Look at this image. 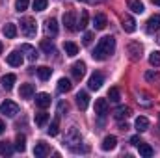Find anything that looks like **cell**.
Here are the masks:
<instances>
[{"label": "cell", "mask_w": 160, "mask_h": 158, "mask_svg": "<svg viewBox=\"0 0 160 158\" xmlns=\"http://www.w3.org/2000/svg\"><path fill=\"white\" fill-rule=\"evenodd\" d=\"M114 50H116V39H114L112 36H104V37L99 39V43H97V47H95V50H93L91 56H93L97 62H102V60H106L108 56H112Z\"/></svg>", "instance_id": "obj_1"}, {"label": "cell", "mask_w": 160, "mask_h": 158, "mask_svg": "<svg viewBox=\"0 0 160 158\" xmlns=\"http://www.w3.org/2000/svg\"><path fill=\"white\" fill-rule=\"evenodd\" d=\"M21 32H22L26 37H36V34H38L36 19H32V17H24V19H21Z\"/></svg>", "instance_id": "obj_2"}, {"label": "cell", "mask_w": 160, "mask_h": 158, "mask_svg": "<svg viewBox=\"0 0 160 158\" xmlns=\"http://www.w3.org/2000/svg\"><path fill=\"white\" fill-rule=\"evenodd\" d=\"M65 143H67L73 151H77V145L82 143V136H80V132L77 130V126H71V128H69V132H67V136H65Z\"/></svg>", "instance_id": "obj_3"}, {"label": "cell", "mask_w": 160, "mask_h": 158, "mask_svg": "<svg viewBox=\"0 0 160 158\" xmlns=\"http://www.w3.org/2000/svg\"><path fill=\"white\" fill-rule=\"evenodd\" d=\"M0 112L4 116H8V117H15L19 114V104H15L13 101H4L0 104Z\"/></svg>", "instance_id": "obj_4"}, {"label": "cell", "mask_w": 160, "mask_h": 158, "mask_svg": "<svg viewBox=\"0 0 160 158\" xmlns=\"http://www.w3.org/2000/svg\"><path fill=\"white\" fill-rule=\"evenodd\" d=\"M78 21H77V13L75 11H67V13H63V26L69 30V32H75V30H78Z\"/></svg>", "instance_id": "obj_5"}, {"label": "cell", "mask_w": 160, "mask_h": 158, "mask_svg": "<svg viewBox=\"0 0 160 158\" xmlns=\"http://www.w3.org/2000/svg\"><path fill=\"white\" fill-rule=\"evenodd\" d=\"M102 84H104V75H102V73H99V71H97V73H93V75L89 77V82H88L89 89H93V91H95V89H101V86H102Z\"/></svg>", "instance_id": "obj_6"}, {"label": "cell", "mask_w": 160, "mask_h": 158, "mask_svg": "<svg viewBox=\"0 0 160 158\" xmlns=\"http://www.w3.org/2000/svg\"><path fill=\"white\" fill-rule=\"evenodd\" d=\"M127 50H128V54H130V58L136 62V60H140L142 58V52H143V47L138 43V41H132L128 47H127Z\"/></svg>", "instance_id": "obj_7"}, {"label": "cell", "mask_w": 160, "mask_h": 158, "mask_svg": "<svg viewBox=\"0 0 160 158\" xmlns=\"http://www.w3.org/2000/svg\"><path fill=\"white\" fill-rule=\"evenodd\" d=\"M145 30H147V34H155V32H158V30H160V15H158V13L149 17Z\"/></svg>", "instance_id": "obj_8"}, {"label": "cell", "mask_w": 160, "mask_h": 158, "mask_svg": "<svg viewBox=\"0 0 160 158\" xmlns=\"http://www.w3.org/2000/svg\"><path fill=\"white\" fill-rule=\"evenodd\" d=\"M71 73H73V78L75 80H82L84 78V75H86V63H84V62H77V63H73Z\"/></svg>", "instance_id": "obj_9"}, {"label": "cell", "mask_w": 160, "mask_h": 158, "mask_svg": "<svg viewBox=\"0 0 160 158\" xmlns=\"http://www.w3.org/2000/svg\"><path fill=\"white\" fill-rule=\"evenodd\" d=\"M95 114L99 117H104L108 114V101L106 99H97L95 101Z\"/></svg>", "instance_id": "obj_10"}, {"label": "cell", "mask_w": 160, "mask_h": 158, "mask_svg": "<svg viewBox=\"0 0 160 158\" xmlns=\"http://www.w3.org/2000/svg\"><path fill=\"white\" fill-rule=\"evenodd\" d=\"M6 62H8V63H9L11 67H21V65H22V56H21V52L13 50L11 54H8Z\"/></svg>", "instance_id": "obj_11"}, {"label": "cell", "mask_w": 160, "mask_h": 158, "mask_svg": "<svg viewBox=\"0 0 160 158\" xmlns=\"http://www.w3.org/2000/svg\"><path fill=\"white\" fill-rule=\"evenodd\" d=\"M19 95H21V99H32L36 95V87L32 84H22L19 89Z\"/></svg>", "instance_id": "obj_12"}, {"label": "cell", "mask_w": 160, "mask_h": 158, "mask_svg": "<svg viewBox=\"0 0 160 158\" xmlns=\"http://www.w3.org/2000/svg\"><path fill=\"white\" fill-rule=\"evenodd\" d=\"M45 32H47V36H50V37L58 36V21H56V19H48V21L45 22Z\"/></svg>", "instance_id": "obj_13"}, {"label": "cell", "mask_w": 160, "mask_h": 158, "mask_svg": "<svg viewBox=\"0 0 160 158\" xmlns=\"http://www.w3.org/2000/svg\"><path fill=\"white\" fill-rule=\"evenodd\" d=\"M50 101H52V99H50L48 93H38V95H36V104H38L39 108H43V110L50 106Z\"/></svg>", "instance_id": "obj_14"}, {"label": "cell", "mask_w": 160, "mask_h": 158, "mask_svg": "<svg viewBox=\"0 0 160 158\" xmlns=\"http://www.w3.org/2000/svg\"><path fill=\"white\" fill-rule=\"evenodd\" d=\"M50 153V149H48V145L45 143V141H38L36 143V147H34V155L38 158H43V156H47Z\"/></svg>", "instance_id": "obj_15"}, {"label": "cell", "mask_w": 160, "mask_h": 158, "mask_svg": "<svg viewBox=\"0 0 160 158\" xmlns=\"http://www.w3.org/2000/svg\"><path fill=\"white\" fill-rule=\"evenodd\" d=\"M121 22H123V30H125V32L132 34V32L136 30V21H134V17H130V15H125Z\"/></svg>", "instance_id": "obj_16"}, {"label": "cell", "mask_w": 160, "mask_h": 158, "mask_svg": "<svg viewBox=\"0 0 160 158\" xmlns=\"http://www.w3.org/2000/svg\"><path fill=\"white\" fill-rule=\"evenodd\" d=\"M21 52H26V58L30 62H36L38 60V50L32 45H21Z\"/></svg>", "instance_id": "obj_17"}, {"label": "cell", "mask_w": 160, "mask_h": 158, "mask_svg": "<svg viewBox=\"0 0 160 158\" xmlns=\"http://www.w3.org/2000/svg\"><path fill=\"white\" fill-rule=\"evenodd\" d=\"M116 145H118V138H116V136H106V138L102 140V145H101V147H102L104 151H114Z\"/></svg>", "instance_id": "obj_18"}, {"label": "cell", "mask_w": 160, "mask_h": 158, "mask_svg": "<svg viewBox=\"0 0 160 158\" xmlns=\"http://www.w3.org/2000/svg\"><path fill=\"white\" fill-rule=\"evenodd\" d=\"M127 7H128L132 13H143V11H145L143 4H142L140 0H127Z\"/></svg>", "instance_id": "obj_19"}, {"label": "cell", "mask_w": 160, "mask_h": 158, "mask_svg": "<svg viewBox=\"0 0 160 158\" xmlns=\"http://www.w3.org/2000/svg\"><path fill=\"white\" fill-rule=\"evenodd\" d=\"M77 104H78L80 110H86V108H88V104H89V97H88L86 91H78V93H77Z\"/></svg>", "instance_id": "obj_20"}, {"label": "cell", "mask_w": 160, "mask_h": 158, "mask_svg": "<svg viewBox=\"0 0 160 158\" xmlns=\"http://www.w3.org/2000/svg\"><path fill=\"white\" fill-rule=\"evenodd\" d=\"M15 80H17V77L15 75H4L2 77V87L6 89V91H9V89H13V84H15Z\"/></svg>", "instance_id": "obj_21"}, {"label": "cell", "mask_w": 160, "mask_h": 158, "mask_svg": "<svg viewBox=\"0 0 160 158\" xmlns=\"http://www.w3.org/2000/svg\"><path fill=\"white\" fill-rule=\"evenodd\" d=\"M106 15H102V13H99V15H95V19H93V26H95V30H104L106 28Z\"/></svg>", "instance_id": "obj_22"}, {"label": "cell", "mask_w": 160, "mask_h": 158, "mask_svg": "<svg viewBox=\"0 0 160 158\" xmlns=\"http://www.w3.org/2000/svg\"><path fill=\"white\" fill-rule=\"evenodd\" d=\"M63 50H65L67 56H77L78 54V45L73 43V41H65L63 43Z\"/></svg>", "instance_id": "obj_23"}, {"label": "cell", "mask_w": 160, "mask_h": 158, "mask_svg": "<svg viewBox=\"0 0 160 158\" xmlns=\"http://www.w3.org/2000/svg\"><path fill=\"white\" fill-rule=\"evenodd\" d=\"M138 151H140V155L145 158H151L153 156V147L149 145V143H143V141H140L138 143Z\"/></svg>", "instance_id": "obj_24"}, {"label": "cell", "mask_w": 160, "mask_h": 158, "mask_svg": "<svg viewBox=\"0 0 160 158\" xmlns=\"http://www.w3.org/2000/svg\"><path fill=\"white\" fill-rule=\"evenodd\" d=\"M71 87H73V84H71L69 78H60L58 80V91H60V93H67V91H71Z\"/></svg>", "instance_id": "obj_25"}, {"label": "cell", "mask_w": 160, "mask_h": 158, "mask_svg": "<svg viewBox=\"0 0 160 158\" xmlns=\"http://www.w3.org/2000/svg\"><path fill=\"white\" fill-rule=\"evenodd\" d=\"M2 32H4V36H6L8 39H13V37L17 36V26H15L13 22H8V24L4 26V30H2Z\"/></svg>", "instance_id": "obj_26"}, {"label": "cell", "mask_w": 160, "mask_h": 158, "mask_svg": "<svg viewBox=\"0 0 160 158\" xmlns=\"http://www.w3.org/2000/svg\"><path fill=\"white\" fill-rule=\"evenodd\" d=\"M149 128V119L143 117V116H140V117L136 119V130L138 132H145Z\"/></svg>", "instance_id": "obj_27"}, {"label": "cell", "mask_w": 160, "mask_h": 158, "mask_svg": "<svg viewBox=\"0 0 160 158\" xmlns=\"http://www.w3.org/2000/svg\"><path fill=\"white\" fill-rule=\"evenodd\" d=\"M36 71H38V77H39L41 80H48L50 78V75H52V69L47 67V65H41V67H38Z\"/></svg>", "instance_id": "obj_28"}, {"label": "cell", "mask_w": 160, "mask_h": 158, "mask_svg": "<svg viewBox=\"0 0 160 158\" xmlns=\"http://www.w3.org/2000/svg\"><path fill=\"white\" fill-rule=\"evenodd\" d=\"M130 114H132V110H130L128 106H119V108H116V112H114V116H116V119L128 117Z\"/></svg>", "instance_id": "obj_29"}, {"label": "cell", "mask_w": 160, "mask_h": 158, "mask_svg": "<svg viewBox=\"0 0 160 158\" xmlns=\"http://www.w3.org/2000/svg\"><path fill=\"white\" fill-rule=\"evenodd\" d=\"M0 155H2V156H11V155H13V147H11V143H8V141H0Z\"/></svg>", "instance_id": "obj_30"}, {"label": "cell", "mask_w": 160, "mask_h": 158, "mask_svg": "<svg viewBox=\"0 0 160 158\" xmlns=\"http://www.w3.org/2000/svg\"><path fill=\"white\" fill-rule=\"evenodd\" d=\"M15 149H17L19 153H22V151L26 149V138H24V134H19V136H17V140H15Z\"/></svg>", "instance_id": "obj_31"}, {"label": "cell", "mask_w": 160, "mask_h": 158, "mask_svg": "<svg viewBox=\"0 0 160 158\" xmlns=\"http://www.w3.org/2000/svg\"><path fill=\"white\" fill-rule=\"evenodd\" d=\"M41 50H43V52H47V54H54V52H56L54 45H52L48 39H43V41H41Z\"/></svg>", "instance_id": "obj_32"}, {"label": "cell", "mask_w": 160, "mask_h": 158, "mask_svg": "<svg viewBox=\"0 0 160 158\" xmlns=\"http://www.w3.org/2000/svg\"><path fill=\"white\" fill-rule=\"evenodd\" d=\"M149 63H151L153 67H158L160 65V50H153V52H151V56H149Z\"/></svg>", "instance_id": "obj_33"}, {"label": "cell", "mask_w": 160, "mask_h": 158, "mask_svg": "<svg viewBox=\"0 0 160 158\" xmlns=\"http://www.w3.org/2000/svg\"><path fill=\"white\" fill-rule=\"evenodd\" d=\"M47 121H48V114H45V112L36 114V125H38V126H45Z\"/></svg>", "instance_id": "obj_34"}, {"label": "cell", "mask_w": 160, "mask_h": 158, "mask_svg": "<svg viewBox=\"0 0 160 158\" xmlns=\"http://www.w3.org/2000/svg\"><path fill=\"white\" fill-rule=\"evenodd\" d=\"M88 21H89V15H88V11L84 9V11H82V15H80L78 24H77V26H78V30H84V28L88 26Z\"/></svg>", "instance_id": "obj_35"}, {"label": "cell", "mask_w": 160, "mask_h": 158, "mask_svg": "<svg viewBox=\"0 0 160 158\" xmlns=\"http://www.w3.org/2000/svg\"><path fill=\"white\" fill-rule=\"evenodd\" d=\"M47 4H48V0H34L32 2V7L36 11H43V9H47Z\"/></svg>", "instance_id": "obj_36"}, {"label": "cell", "mask_w": 160, "mask_h": 158, "mask_svg": "<svg viewBox=\"0 0 160 158\" xmlns=\"http://www.w3.org/2000/svg\"><path fill=\"white\" fill-rule=\"evenodd\" d=\"M58 132H60V121L54 119V121L50 123V126H48V134H50V136H56Z\"/></svg>", "instance_id": "obj_37"}, {"label": "cell", "mask_w": 160, "mask_h": 158, "mask_svg": "<svg viewBox=\"0 0 160 158\" xmlns=\"http://www.w3.org/2000/svg\"><path fill=\"white\" fill-rule=\"evenodd\" d=\"M108 99H110L112 102H119V89H118V87H112V89L108 91Z\"/></svg>", "instance_id": "obj_38"}, {"label": "cell", "mask_w": 160, "mask_h": 158, "mask_svg": "<svg viewBox=\"0 0 160 158\" xmlns=\"http://www.w3.org/2000/svg\"><path fill=\"white\" fill-rule=\"evenodd\" d=\"M26 7H28V0H17V2H15V9H17L19 13L24 11Z\"/></svg>", "instance_id": "obj_39"}, {"label": "cell", "mask_w": 160, "mask_h": 158, "mask_svg": "<svg viewBox=\"0 0 160 158\" xmlns=\"http://www.w3.org/2000/svg\"><path fill=\"white\" fill-rule=\"evenodd\" d=\"M82 41H84V45H86V47H88V45H91V41H93V32H86Z\"/></svg>", "instance_id": "obj_40"}, {"label": "cell", "mask_w": 160, "mask_h": 158, "mask_svg": "<svg viewBox=\"0 0 160 158\" xmlns=\"http://www.w3.org/2000/svg\"><path fill=\"white\" fill-rule=\"evenodd\" d=\"M157 77H158V75H157V73H155V71H149V73H147V75H145V78L149 80V82H151V80H157Z\"/></svg>", "instance_id": "obj_41"}, {"label": "cell", "mask_w": 160, "mask_h": 158, "mask_svg": "<svg viewBox=\"0 0 160 158\" xmlns=\"http://www.w3.org/2000/svg\"><path fill=\"white\" fill-rule=\"evenodd\" d=\"M140 141H142V140H140V136H132V138H130V143H132V145H138Z\"/></svg>", "instance_id": "obj_42"}, {"label": "cell", "mask_w": 160, "mask_h": 158, "mask_svg": "<svg viewBox=\"0 0 160 158\" xmlns=\"http://www.w3.org/2000/svg\"><path fill=\"white\" fill-rule=\"evenodd\" d=\"M4 130H6V125H4V121H2V119H0V134H2V132H4Z\"/></svg>", "instance_id": "obj_43"}, {"label": "cell", "mask_w": 160, "mask_h": 158, "mask_svg": "<svg viewBox=\"0 0 160 158\" xmlns=\"http://www.w3.org/2000/svg\"><path fill=\"white\" fill-rule=\"evenodd\" d=\"M119 126H121V130H128V125L127 123H119Z\"/></svg>", "instance_id": "obj_44"}, {"label": "cell", "mask_w": 160, "mask_h": 158, "mask_svg": "<svg viewBox=\"0 0 160 158\" xmlns=\"http://www.w3.org/2000/svg\"><path fill=\"white\" fill-rule=\"evenodd\" d=\"M153 4H157V6H160V0H151Z\"/></svg>", "instance_id": "obj_45"}, {"label": "cell", "mask_w": 160, "mask_h": 158, "mask_svg": "<svg viewBox=\"0 0 160 158\" xmlns=\"http://www.w3.org/2000/svg\"><path fill=\"white\" fill-rule=\"evenodd\" d=\"M2 50H4V45H2V43H0V54H2Z\"/></svg>", "instance_id": "obj_46"}, {"label": "cell", "mask_w": 160, "mask_h": 158, "mask_svg": "<svg viewBox=\"0 0 160 158\" xmlns=\"http://www.w3.org/2000/svg\"><path fill=\"white\" fill-rule=\"evenodd\" d=\"M157 41H158V43H160V36H158V39H157Z\"/></svg>", "instance_id": "obj_47"}]
</instances>
